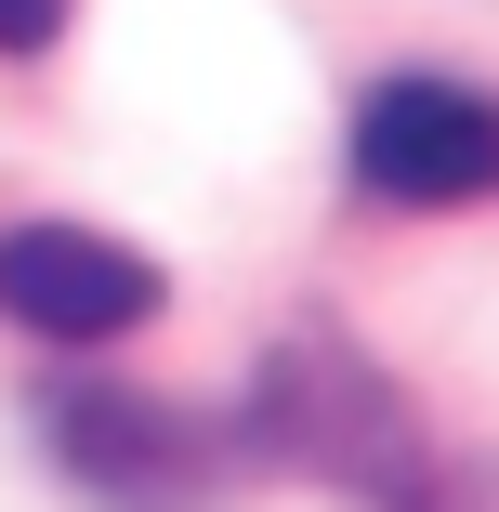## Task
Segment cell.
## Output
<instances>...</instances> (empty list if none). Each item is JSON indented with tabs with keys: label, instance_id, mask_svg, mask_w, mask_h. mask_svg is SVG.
<instances>
[{
	"label": "cell",
	"instance_id": "1",
	"mask_svg": "<svg viewBox=\"0 0 499 512\" xmlns=\"http://www.w3.org/2000/svg\"><path fill=\"white\" fill-rule=\"evenodd\" d=\"M237 447H263L276 473H303V486H329V499H355V512H408V499L434 486V434H421L408 381H394L342 316H289V329L263 342V368H250V434H237Z\"/></svg>",
	"mask_w": 499,
	"mask_h": 512
},
{
	"label": "cell",
	"instance_id": "3",
	"mask_svg": "<svg viewBox=\"0 0 499 512\" xmlns=\"http://www.w3.org/2000/svg\"><path fill=\"white\" fill-rule=\"evenodd\" d=\"M355 184L394 197V211H473V197H499V92L473 79H381L355 106Z\"/></svg>",
	"mask_w": 499,
	"mask_h": 512
},
{
	"label": "cell",
	"instance_id": "6",
	"mask_svg": "<svg viewBox=\"0 0 499 512\" xmlns=\"http://www.w3.org/2000/svg\"><path fill=\"white\" fill-rule=\"evenodd\" d=\"M66 27V0H0V53H40Z\"/></svg>",
	"mask_w": 499,
	"mask_h": 512
},
{
	"label": "cell",
	"instance_id": "5",
	"mask_svg": "<svg viewBox=\"0 0 499 512\" xmlns=\"http://www.w3.org/2000/svg\"><path fill=\"white\" fill-rule=\"evenodd\" d=\"M408 512H499V473H486V460H434V486H421Z\"/></svg>",
	"mask_w": 499,
	"mask_h": 512
},
{
	"label": "cell",
	"instance_id": "4",
	"mask_svg": "<svg viewBox=\"0 0 499 512\" xmlns=\"http://www.w3.org/2000/svg\"><path fill=\"white\" fill-rule=\"evenodd\" d=\"M158 302H171L158 263L132 237H106V224H14L0 237V316L40 329V342H119Z\"/></svg>",
	"mask_w": 499,
	"mask_h": 512
},
{
	"label": "cell",
	"instance_id": "2",
	"mask_svg": "<svg viewBox=\"0 0 499 512\" xmlns=\"http://www.w3.org/2000/svg\"><path fill=\"white\" fill-rule=\"evenodd\" d=\"M40 434H53V473H66L92 512H224V486H237L224 421H197L184 394H145V381H79V394H53Z\"/></svg>",
	"mask_w": 499,
	"mask_h": 512
}]
</instances>
